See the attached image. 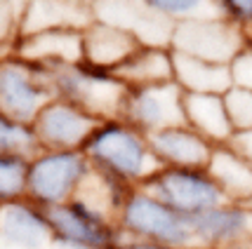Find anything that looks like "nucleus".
<instances>
[{"mask_svg":"<svg viewBox=\"0 0 252 249\" xmlns=\"http://www.w3.org/2000/svg\"><path fill=\"white\" fill-rule=\"evenodd\" d=\"M92 22L94 12L88 0H29L19 22V35L52 28L85 31Z\"/></svg>","mask_w":252,"mask_h":249,"instance_id":"14","label":"nucleus"},{"mask_svg":"<svg viewBox=\"0 0 252 249\" xmlns=\"http://www.w3.org/2000/svg\"><path fill=\"white\" fill-rule=\"evenodd\" d=\"M45 214L50 221L52 240L68 249H116L123 242L118 223L101 217L78 197L45 209Z\"/></svg>","mask_w":252,"mask_h":249,"instance_id":"8","label":"nucleus"},{"mask_svg":"<svg viewBox=\"0 0 252 249\" xmlns=\"http://www.w3.org/2000/svg\"><path fill=\"white\" fill-rule=\"evenodd\" d=\"M92 165L83 151H40L29 163L26 200L43 209L64 205L80 191Z\"/></svg>","mask_w":252,"mask_h":249,"instance_id":"6","label":"nucleus"},{"mask_svg":"<svg viewBox=\"0 0 252 249\" xmlns=\"http://www.w3.org/2000/svg\"><path fill=\"white\" fill-rule=\"evenodd\" d=\"M116 76L127 87L170 83L175 80V52L165 45H139L137 52L116 68Z\"/></svg>","mask_w":252,"mask_h":249,"instance_id":"19","label":"nucleus"},{"mask_svg":"<svg viewBox=\"0 0 252 249\" xmlns=\"http://www.w3.org/2000/svg\"><path fill=\"white\" fill-rule=\"evenodd\" d=\"M24 10L17 0H0V47H12L19 35V22Z\"/></svg>","mask_w":252,"mask_h":249,"instance_id":"27","label":"nucleus"},{"mask_svg":"<svg viewBox=\"0 0 252 249\" xmlns=\"http://www.w3.org/2000/svg\"><path fill=\"white\" fill-rule=\"evenodd\" d=\"M189 249H203V247H189Z\"/></svg>","mask_w":252,"mask_h":249,"instance_id":"32","label":"nucleus"},{"mask_svg":"<svg viewBox=\"0 0 252 249\" xmlns=\"http://www.w3.org/2000/svg\"><path fill=\"white\" fill-rule=\"evenodd\" d=\"M208 172L229 202H252V163H248L231 143L215 148Z\"/></svg>","mask_w":252,"mask_h":249,"instance_id":"20","label":"nucleus"},{"mask_svg":"<svg viewBox=\"0 0 252 249\" xmlns=\"http://www.w3.org/2000/svg\"><path fill=\"white\" fill-rule=\"evenodd\" d=\"M226 99V106H229V115L231 122L238 132H252V89L233 85L224 94Z\"/></svg>","mask_w":252,"mask_h":249,"instance_id":"26","label":"nucleus"},{"mask_svg":"<svg viewBox=\"0 0 252 249\" xmlns=\"http://www.w3.org/2000/svg\"><path fill=\"white\" fill-rule=\"evenodd\" d=\"M85 158L92 169L125 184L127 188H142L160 169L149 134L139 132L123 118L101 120L85 143Z\"/></svg>","mask_w":252,"mask_h":249,"instance_id":"1","label":"nucleus"},{"mask_svg":"<svg viewBox=\"0 0 252 249\" xmlns=\"http://www.w3.org/2000/svg\"><path fill=\"white\" fill-rule=\"evenodd\" d=\"M94 19L123 31L132 33L142 45H165L170 47L175 24L158 17L139 0H94L92 2Z\"/></svg>","mask_w":252,"mask_h":249,"instance_id":"12","label":"nucleus"},{"mask_svg":"<svg viewBox=\"0 0 252 249\" xmlns=\"http://www.w3.org/2000/svg\"><path fill=\"white\" fill-rule=\"evenodd\" d=\"M55 97L73 101L76 106L92 113L97 120L121 118L130 87L113 71L97 68L85 61L71 66H52Z\"/></svg>","mask_w":252,"mask_h":249,"instance_id":"2","label":"nucleus"},{"mask_svg":"<svg viewBox=\"0 0 252 249\" xmlns=\"http://www.w3.org/2000/svg\"><path fill=\"white\" fill-rule=\"evenodd\" d=\"M88 2H94V0H88Z\"/></svg>","mask_w":252,"mask_h":249,"instance_id":"34","label":"nucleus"},{"mask_svg":"<svg viewBox=\"0 0 252 249\" xmlns=\"http://www.w3.org/2000/svg\"><path fill=\"white\" fill-rule=\"evenodd\" d=\"M29 163L26 158L0 155V202L10 205L17 200H26L29 188Z\"/></svg>","mask_w":252,"mask_h":249,"instance_id":"25","label":"nucleus"},{"mask_svg":"<svg viewBox=\"0 0 252 249\" xmlns=\"http://www.w3.org/2000/svg\"><path fill=\"white\" fill-rule=\"evenodd\" d=\"M144 7L167 19L170 24L200 19V17H217L215 0H139Z\"/></svg>","mask_w":252,"mask_h":249,"instance_id":"24","label":"nucleus"},{"mask_svg":"<svg viewBox=\"0 0 252 249\" xmlns=\"http://www.w3.org/2000/svg\"><path fill=\"white\" fill-rule=\"evenodd\" d=\"M12 52L31 64L40 66H71L83 61V31L52 28V31L17 35Z\"/></svg>","mask_w":252,"mask_h":249,"instance_id":"13","label":"nucleus"},{"mask_svg":"<svg viewBox=\"0 0 252 249\" xmlns=\"http://www.w3.org/2000/svg\"><path fill=\"white\" fill-rule=\"evenodd\" d=\"M99 122L101 120L73 101L57 97L40 111L33 130L45 151H83Z\"/></svg>","mask_w":252,"mask_h":249,"instance_id":"11","label":"nucleus"},{"mask_svg":"<svg viewBox=\"0 0 252 249\" xmlns=\"http://www.w3.org/2000/svg\"><path fill=\"white\" fill-rule=\"evenodd\" d=\"M231 73H233V85L252 89V40L241 52V56L231 64Z\"/></svg>","mask_w":252,"mask_h":249,"instance_id":"29","label":"nucleus"},{"mask_svg":"<svg viewBox=\"0 0 252 249\" xmlns=\"http://www.w3.org/2000/svg\"><path fill=\"white\" fill-rule=\"evenodd\" d=\"M139 45L142 43L132 33L94 19L83 31V61L116 73V68H121Z\"/></svg>","mask_w":252,"mask_h":249,"instance_id":"16","label":"nucleus"},{"mask_svg":"<svg viewBox=\"0 0 252 249\" xmlns=\"http://www.w3.org/2000/svg\"><path fill=\"white\" fill-rule=\"evenodd\" d=\"M40 148V141L35 137L31 122H19L0 113V155H14L33 160Z\"/></svg>","mask_w":252,"mask_h":249,"instance_id":"23","label":"nucleus"},{"mask_svg":"<svg viewBox=\"0 0 252 249\" xmlns=\"http://www.w3.org/2000/svg\"><path fill=\"white\" fill-rule=\"evenodd\" d=\"M184 115L187 125L217 148L229 146L236 137V127L231 122L229 106L224 94H189L184 97Z\"/></svg>","mask_w":252,"mask_h":249,"instance_id":"17","label":"nucleus"},{"mask_svg":"<svg viewBox=\"0 0 252 249\" xmlns=\"http://www.w3.org/2000/svg\"><path fill=\"white\" fill-rule=\"evenodd\" d=\"M175 83L189 94H226L233 87L231 66L175 55Z\"/></svg>","mask_w":252,"mask_h":249,"instance_id":"21","label":"nucleus"},{"mask_svg":"<svg viewBox=\"0 0 252 249\" xmlns=\"http://www.w3.org/2000/svg\"><path fill=\"white\" fill-rule=\"evenodd\" d=\"M130 191L132 188H127L121 181H116V179H111V176L97 172V169H90V174L85 176V181L80 186V191L73 197L83 200L85 205L92 207L94 212H99L101 217L116 221Z\"/></svg>","mask_w":252,"mask_h":249,"instance_id":"22","label":"nucleus"},{"mask_svg":"<svg viewBox=\"0 0 252 249\" xmlns=\"http://www.w3.org/2000/svg\"><path fill=\"white\" fill-rule=\"evenodd\" d=\"M0 209H2V202H0Z\"/></svg>","mask_w":252,"mask_h":249,"instance_id":"33","label":"nucleus"},{"mask_svg":"<svg viewBox=\"0 0 252 249\" xmlns=\"http://www.w3.org/2000/svg\"><path fill=\"white\" fill-rule=\"evenodd\" d=\"M220 17L241 26L252 38V0H215Z\"/></svg>","mask_w":252,"mask_h":249,"instance_id":"28","label":"nucleus"},{"mask_svg":"<svg viewBox=\"0 0 252 249\" xmlns=\"http://www.w3.org/2000/svg\"><path fill=\"white\" fill-rule=\"evenodd\" d=\"M142 188H146L158 200L167 202L187 219L198 217L221 202H229L221 188L210 176L208 167H200V169L160 167Z\"/></svg>","mask_w":252,"mask_h":249,"instance_id":"7","label":"nucleus"},{"mask_svg":"<svg viewBox=\"0 0 252 249\" xmlns=\"http://www.w3.org/2000/svg\"><path fill=\"white\" fill-rule=\"evenodd\" d=\"M231 146L241 153L248 163H252V132H238L231 141Z\"/></svg>","mask_w":252,"mask_h":249,"instance_id":"30","label":"nucleus"},{"mask_svg":"<svg viewBox=\"0 0 252 249\" xmlns=\"http://www.w3.org/2000/svg\"><path fill=\"white\" fill-rule=\"evenodd\" d=\"M116 223L125 240H146L172 249L193 247L189 219L146 188H132L127 193Z\"/></svg>","mask_w":252,"mask_h":249,"instance_id":"3","label":"nucleus"},{"mask_svg":"<svg viewBox=\"0 0 252 249\" xmlns=\"http://www.w3.org/2000/svg\"><path fill=\"white\" fill-rule=\"evenodd\" d=\"M149 141L160 167L200 169V167H208L210 158L215 153V146L189 125H177L170 130L156 132L149 137Z\"/></svg>","mask_w":252,"mask_h":249,"instance_id":"15","label":"nucleus"},{"mask_svg":"<svg viewBox=\"0 0 252 249\" xmlns=\"http://www.w3.org/2000/svg\"><path fill=\"white\" fill-rule=\"evenodd\" d=\"M250 40L252 38L248 31L217 14V17H200L175 24L170 47L175 55L231 66L250 45Z\"/></svg>","mask_w":252,"mask_h":249,"instance_id":"5","label":"nucleus"},{"mask_svg":"<svg viewBox=\"0 0 252 249\" xmlns=\"http://www.w3.org/2000/svg\"><path fill=\"white\" fill-rule=\"evenodd\" d=\"M193 247L252 249V202H221L189 219Z\"/></svg>","mask_w":252,"mask_h":249,"instance_id":"10","label":"nucleus"},{"mask_svg":"<svg viewBox=\"0 0 252 249\" xmlns=\"http://www.w3.org/2000/svg\"><path fill=\"white\" fill-rule=\"evenodd\" d=\"M184 97L187 92L175 80L160 83V85L130 87L121 118L151 137L156 132L187 125Z\"/></svg>","mask_w":252,"mask_h":249,"instance_id":"9","label":"nucleus"},{"mask_svg":"<svg viewBox=\"0 0 252 249\" xmlns=\"http://www.w3.org/2000/svg\"><path fill=\"white\" fill-rule=\"evenodd\" d=\"M0 235L12 245L33 249L52 240V230L43 207L31 200H17L0 209Z\"/></svg>","mask_w":252,"mask_h":249,"instance_id":"18","label":"nucleus"},{"mask_svg":"<svg viewBox=\"0 0 252 249\" xmlns=\"http://www.w3.org/2000/svg\"><path fill=\"white\" fill-rule=\"evenodd\" d=\"M116 249H172V247H165V245H158V242H146V240H125L118 245Z\"/></svg>","mask_w":252,"mask_h":249,"instance_id":"31","label":"nucleus"},{"mask_svg":"<svg viewBox=\"0 0 252 249\" xmlns=\"http://www.w3.org/2000/svg\"><path fill=\"white\" fill-rule=\"evenodd\" d=\"M55 87L50 68L31 64L14 52L0 55V113L19 122H35L52 101Z\"/></svg>","mask_w":252,"mask_h":249,"instance_id":"4","label":"nucleus"}]
</instances>
